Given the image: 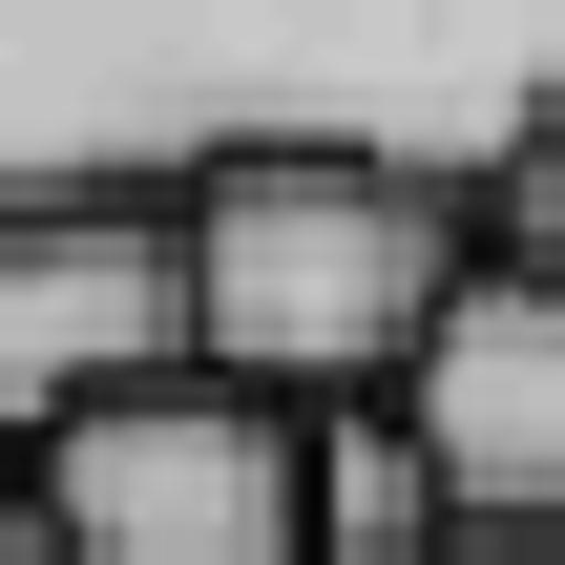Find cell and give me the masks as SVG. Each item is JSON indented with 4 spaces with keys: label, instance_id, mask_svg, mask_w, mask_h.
Segmentation results:
<instances>
[{
    "label": "cell",
    "instance_id": "obj_5",
    "mask_svg": "<svg viewBox=\"0 0 565 565\" xmlns=\"http://www.w3.org/2000/svg\"><path fill=\"white\" fill-rule=\"evenodd\" d=\"M398 419H419V461H440V503H503V524H565V273L545 252H461L440 273V315H419V356L377 377Z\"/></svg>",
    "mask_w": 565,
    "mask_h": 565
},
{
    "label": "cell",
    "instance_id": "obj_4",
    "mask_svg": "<svg viewBox=\"0 0 565 565\" xmlns=\"http://www.w3.org/2000/svg\"><path fill=\"white\" fill-rule=\"evenodd\" d=\"M147 356H189V210L168 189H0V461Z\"/></svg>",
    "mask_w": 565,
    "mask_h": 565
},
{
    "label": "cell",
    "instance_id": "obj_2",
    "mask_svg": "<svg viewBox=\"0 0 565 565\" xmlns=\"http://www.w3.org/2000/svg\"><path fill=\"white\" fill-rule=\"evenodd\" d=\"M168 210H189V356H231L273 398H377L419 356L440 273L482 252V189L419 147H231Z\"/></svg>",
    "mask_w": 565,
    "mask_h": 565
},
{
    "label": "cell",
    "instance_id": "obj_3",
    "mask_svg": "<svg viewBox=\"0 0 565 565\" xmlns=\"http://www.w3.org/2000/svg\"><path fill=\"white\" fill-rule=\"evenodd\" d=\"M21 503L63 565H315V398L231 356H147L21 440Z\"/></svg>",
    "mask_w": 565,
    "mask_h": 565
},
{
    "label": "cell",
    "instance_id": "obj_1",
    "mask_svg": "<svg viewBox=\"0 0 565 565\" xmlns=\"http://www.w3.org/2000/svg\"><path fill=\"white\" fill-rule=\"evenodd\" d=\"M565 105V0H0V189H189L231 147L503 168Z\"/></svg>",
    "mask_w": 565,
    "mask_h": 565
},
{
    "label": "cell",
    "instance_id": "obj_8",
    "mask_svg": "<svg viewBox=\"0 0 565 565\" xmlns=\"http://www.w3.org/2000/svg\"><path fill=\"white\" fill-rule=\"evenodd\" d=\"M398 565H565V524H503V503H440V545H398Z\"/></svg>",
    "mask_w": 565,
    "mask_h": 565
},
{
    "label": "cell",
    "instance_id": "obj_7",
    "mask_svg": "<svg viewBox=\"0 0 565 565\" xmlns=\"http://www.w3.org/2000/svg\"><path fill=\"white\" fill-rule=\"evenodd\" d=\"M482 231H503V252H545V273H565V105L524 126V147H503V168H482Z\"/></svg>",
    "mask_w": 565,
    "mask_h": 565
},
{
    "label": "cell",
    "instance_id": "obj_6",
    "mask_svg": "<svg viewBox=\"0 0 565 565\" xmlns=\"http://www.w3.org/2000/svg\"><path fill=\"white\" fill-rule=\"evenodd\" d=\"M440 545V461L398 398H315V565H398Z\"/></svg>",
    "mask_w": 565,
    "mask_h": 565
}]
</instances>
